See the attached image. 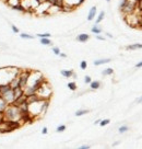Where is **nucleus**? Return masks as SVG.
Listing matches in <instances>:
<instances>
[{"instance_id": "nucleus-10", "label": "nucleus", "mask_w": 142, "mask_h": 149, "mask_svg": "<svg viewBox=\"0 0 142 149\" xmlns=\"http://www.w3.org/2000/svg\"><path fill=\"white\" fill-rule=\"evenodd\" d=\"M73 70H68V69H62L61 71H60V74H61V76H64V78H71L72 77V74H73Z\"/></svg>"}, {"instance_id": "nucleus-11", "label": "nucleus", "mask_w": 142, "mask_h": 149, "mask_svg": "<svg viewBox=\"0 0 142 149\" xmlns=\"http://www.w3.org/2000/svg\"><path fill=\"white\" fill-rule=\"evenodd\" d=\"M141 48H142V44H140V43L132 44V45H129V46L126 47L127 51H136V49H141Z\"/></svg>"}, {"instance_id": "nucleus-6", "label": "nucleus", "mask_w": 142, "mask_h": 149, "mask_svg": "<svg viewBox=\"0 0 142 149\" xmlns=\"http://www.w3.org/2000/svg\"><path fill=\"white\" fill-rule=\"evenodd\" d=\"M9 84L12 89L17 88V87H20V78H19V76L13 77V78L11 79V81L9 82Z\"/></svg>"}, {"instance_id": "nucleus-33", "label": "nucleus", "mask_w": 142, "mask_h": 149, "mask_svg": "<svg viewBox=\"0 0 142 149\" xmlns=\"http://www.w3.org/2000/svg\"><path fill=\"white\" fill-rule=\"evenodd\" d=\"M48 133V130H47V127H43V130H42V134H47Z\"/></svg>"}, {"instance_id": "nucleus-13", "label": "nucleus", "mask_w": 142, "mask_h": 149, "mask_svg": "<svg viewBox=\"0 0 142 149\" xmlns=\"http://www.w3.org/2000/svg\"><path fill=\"white\" fill-rule=\"evenodd\" d=\"M90 87H91L92 90L100 89V87H101V82L97 81V80H95V81H91V82H90Z\"/></svg>"}, {"instance_id": "nucleus-23", "label": "nucleus", "mask_w": 142, "mask_h": 149, "mask_svg": "<svg viewBox=\"0 0 142 149\" xmlns=\"http://www.w3.org/2000/svg\"><path fill=\"white\" fill-rule=\"evenodd\" d=\"M68 88L70 89L71 91H76V90H77V84H76L74 81H71V82L68 84Z\"/></svg>"}, {"instance_id": "nucleus-7", "label": "nucleus", "mask_w": 142, "mask_h": 149, "mask_svg": "<svg viewBox=\"0 0 142 149\" xmlns=\"http://www.w3.org/2000/svg\"><path fill=\"white\" fill-rule=\"evenodd\" d=\"M13 94H14V101H15L17 99L20 98L21 95L24 94V91H23V89L21 87H17V88L13 89Z\"/></svg>"}, {"instance_id": "nucleus-25", "label": "nucleus", "mask_w": 142, "mask_h": 149, "mask_svg": "<svg viewBox=\"0 0 142 149\" xmlns=\"http://www.w3.org/2000/svg\"><path fill=\"white\" fill-rule=\"evenodd\" d=\"M36 36H38L39 38H43V37H51V33H38Z\"/></svg>"}, {"instance_id": "nucleus-37", "label": "nucleus", "mask_w": 142, "mask_h": 149, "mask_svg": "<svg viewBox=\"0 0 142 149\" xmlns=\"http://www.w3.org/2000/svg\"><path fill=\"white\" fill-rule=\"evenodd\" d=\"M136 67H137V68H141V67H142V61H140V63H138L137 65H136Z\"/></svg>"}, {"instance_id": "nucleus-36", "label": "nucleus", "mask_w": 142, "mask_h": 149, "mask_svg": "<svg viewBox=\"0 0 142 149\" xmlns=\"http://www.w3.org/2000/svg\"><path fill=\"white\" fill-rule=\"evenodd\" d=\"M59 56L60 57H62V58H66V57H67V54H64V53H60Z\"/></svg>"}, {"instance_id": "nucleus-14", "label": "nucleus", "mask_w": 142, "mask_h": 149, "mask_svg": "<svg viewBox=\"0 0 142 149\" xmlns=\"http://www.w3.org/2000/svg\"><path fill=\"white\" fill-rule=\"evenodd\" d=\"M7 5L9 6L10 8H12L13 6H17V5H19L20 2H21V0H6L5 1Z\"/></svg>"}, {"instance_id": "nucleus-28", "label": "nucleus", "mask_w": 142, "mask_h": 149, "mask_svg": "<svg viewBox=\"0 0 142 149\" xmlns=\"http://www.w3.org/2000/svg\"><path fill=\"white\" fill-rule=\"evenodd\" d=\"M87 63L85 61H82L81 63H80V68L83 70H85L87 69Z\"/></svg>"}, {"instance_id": "nucleus-8", "label": "nucleus", "mask_w": 142, "mask_h": 149, "mask_svg": "<svg viewBox=\"0 0 142 149\" xmlns=\"http://www.w3.org/2000/svg\"><path fill=\"white\" fill-rule=\"evenodd\" d=\"M96 12H97L96 7H95V6H94V7H92L91 9H90V11H89V14H87V20H89V21H92L93 19L95 18Z\"/></svg>"}, {"instance_id": "nucleus-20", "label": "nucleus", "mask_w": 142, "mask_h": 149, "mask_svg": "<svg viewBox=\"0 0 142 149\" xmlns=\"http://www.w3.org/2000/svg\"><path fill=\"white\" fill-rule=\"evenodd\" d=\"M91 31H92V33H94V34H101L102 33V29L97 25V24H95L93 28L91 29Z\"/></svg>"}, {"instance_id": "nucleus-29", "label": "nucleus", "mask_w": 142, "mask_h": 149, "mask_svg": "<svg viewBox=\"0 0 142 149\" xmlns=\"http://www.w3.org/2000/svg\"><path fill=\"white\" fill-rule=\"evenodd\" d=\"M127 1L128 0H121V2H120V5H119V9L121 10L123 8H124L125 6H126V3H127Z\"/></svg>"}, {"instance_id": "nucleus-5", "label": "nucleus", "mask_w": 142, "mask_h": 149, "mask_svg": "<svg viewBox=\"0 0 142 149\" xmlns=\"http://www.w3.org/2000/svg\"><path fill=\"white\" fill-rule=\"evenodd\" d=\"M90 40V35L87 34V33H81V34H79L78 36H77V41L81 43H85L87 42Z\"/></svg>"}, {"instance_id": "nucleus-43", "label": "nucleus", "mask_w": 142, "mask_h": 149, "mask_svg": "<svg viewBox=\"0 0 142 149\" xmlns=\"http://www.w3.org/2000/svg\"><path fill=\"white\" fill-rule=\"evenodd\" d=\"M106 1H107V2H109V1H110V0H106Z\"/></svg>"}, {"instance_id": "nucleus-22", "label": "nucleus", "mask_w": 142, "mask_h": 149, "mask_svg": "<svg viewBox=\"0 0 142 149\" xmlns=\"http://www.w3.org/2000/svg\"><path fill=\"white\" fill-rule=\"evenodd\" d=\"M20 36L22 37V38H24V40H33L35 37L33 36V35H31V34H28V33H21Z\"/></svg>"}, {"instance_id": "nucleus-27", "label": "nucleus", "mask_w": 142, "mask_h": 149, "mask_svg": "<svg viewBox=\"0 0 142 149\" xmlns=\"http://www.w3.org/2000/svg\"><path fill=\"white\" fill-rule=\"evenodd\" d=\"M66 125H59L58 127H57V133H62V132H64L66 130Z\"/></svg>"}, {"instance_id": "nucleus-18", "label": "nucleus", "mask_w": 142, "mask_h": 149, "mask_svg": "<svg viewBox=\"0 0 142 149\" xmlns=\"http://www.w3.org/2000/svg\"><path fill=\"white\" fill-rule=\"evenodd\" d=\"M11 9L17 10V11H20V12H24V11H25V9H24V7L22 6V3H21V2H20L19 5H17V6H13Z\"/></svg>"}, {"instance_id": "nucleus-26", "label": "nucleus", "mask_w": 142, "mask_h": 149, "mask_svg": "<svg viewBox=\"0 0 142 149\" xmlns=\"http://www.w3.org/2000/svg\"><path fill=\"white\" fill-rule=\"evenodd\" d=\"M109 120L108 118H106V120H101V122H100V125L103 127V126H106L107 124H109Z\"/></svg>"}, {"instance_id": "nucleus-2", "label": "nucleus", "mask_w": 142, "mask_h": 149, "mask_svg": "<svg viewBox=\"0 0 142 149\" xmlns=\"http://www.w3.org/2000/svg\"><path fill=\"white\" fill-rule=\"evenodd\" d=\"M0 97L5 100L8 104L14 102V94L13 89L10 87L9 84H0Z\"/></svg>"}, {"instance_id": "nucleus-12", "label": "nucleus", "mask_w": 142, "mask_h": 149, "mask_svg": "<svg viewBox=\"0 0 142 149\" xmlns=\"http://www.w3.org/2000/svg\"><path fill=\"white\" fill-rule=\"evenodd\" d=\"M107 63H110V58H103V59H97V61H94V65H95V66H100V65H104V64H107Z\"/></svg>"}, {"instance_id": "nucleus-38", "label": "nucleus", "mask_w": 142, "mask_h": 149, "mask_svg": "<svg viewBox=\"0 0 142 149\" xmlns=\"http://www.w3.org/2000/svg\"><path fill=\"white\" fill-rule=\"evenodd\" d=\"M0 120H3V112H0Z\"/></svg>"}, {"instance_id": "nucleus-31", "label": "nucleus", "mask_w": 142, "mask_h": 149, "mask_svg": "<svg viewBox=\"0 0 142 149\" xmlns=\"http://www.w3.org/2000/svg\"><path fill=\"white\" fill-rule=\"evenodd\" d=\"M53 52H54V54H56V55H59L60 54V49L58 47H53Z\"/></svg>"}, {"instance_id": "nucleus-39", "label": "nucleus", "mask_w": 142, "mask_h": 149, "mask_svg": "<svg viewBox=\"0 0 142 149\" xmlns=\"http://www.w3.org/2000/svg\"><path fill=\"white\" fill-rule=\"evenodd\" d=\"M137 102H138V103H142V97H141V98H139V99H138V100H137Z\"/></svg>"}, {"instance_id": "nucleus-30", "label": "nucleus", "mask_w": 142, "mask_h": 149, "mask_svg": "<svg viewBox=\"0 0 142 149\" xmlns=\"http://www.w3.org/2000/svg\"><path fill=\"white\" fill-rule=\"evenodd\" d=\"M91 81H92V79L90 76H85V77H84V82H85V84H90Z\"/></svg>"}, {"instance_id": "nucleus-41", "label": "nucleus", "mask_w": 142, "mask_h": 149, "mask_svg": "<svg viewBox=\"0 0 142 149\" xmlns=\"http://www.w3.org/2000/svg\"><path fill=\"white\" fill-rule=\"evenodd\" d=\"M100 122H101V120H96V121L94 122V124H100Z\"/></svg>"}, {"instance_id": "nucleus-19", "label": "nucleus", "mask_w": 142, "mask_h": 149, "mask_svg": "<svg viewBox=\"0 0 142 149\" xmlns=\"http://www.w3.org/2000/svg\"><path fill=\"white\" fill-rule=\"evenodd\" d=\"M89 110H83V109H81V110H78V111L76 112V116H82V115H85V114H87L89 113Z\"/></svg>"}, {"instance_id": "nucleus-1", "label": "nucleus", "mask_w": 142, "mask_h": 149, "mask_svg": "<svg viewBox=\"0 0 142 149\" xmlns=\"http://www.w3.org/2000/svg\"><path fill=\"white\" fill-rule=\"evenodd\" d=\"M3 120L6 121H21V112L18 105L13 103L8 104L3 112Z\"/></svg>"}, {"instance_id": "nucleus-17", "label": "nucleus", "mask_w": 142, "mask_h": 149, "mask_svg": "<svg viewBox=\"0 0 142 149\" xmlns=\"http://www.w3.org/2000/svg\"><path fill=\"white\" fill-rule=\"evenodd\" d=\"M41 43L43 44V45H53V43H51V41L49 40V37H43V38H41Z\"/></svg>"}, {"instance_id": "nucleus-4", "label": "nucleus", "mask_w": 142, "mask_h": 149, "mask_svg": "<svg viewBox=\"0 0 142 149\" xmlns=\"http://www.w3.org/2000/svg\"><path fill=\"white\" fill-rule=\"evenodd\" d=\"M30 74H31V70H21V71H20L19 78H20V87L22 89L26 87Z\"/></svg>"}, {"instance_id": "nucleus-15", "label": "nucleus", "mask_w": 142, "mask_h": 149, "mask_svg": "<svg viewBox=\"0 0 142 149\" xmlns=\"http://www.w3.org/2000/svg\"><path fill=\"white\" fill-rule=\"evenodd\" d=\"M8 107V103L6 102L3 99L0 97V112H5L6 107Z\"/></svg>"}, {"instance_id": "nucleus-42", "label": "nucleus", "mask_w": 142, "mask_h": 149, "mask_svg": "<svg viewBox=\"0 0 142 149\" xmlns=\"http://www.w3.org/2000/svg\"><path fill=\"white\" fill-rule=\"evenodd\" d=\"M72 77H73V78H74V79H77V74H74V72H73V74H72Z\"/></svg>"}, {"instance_id": "nucleus-34", "label": "nucleus", "mask_w": 142, "mask_h": 149, "mask_svg": "<svg viewBox=\"0 0 142 149\" xmlns=\"http://www.w3.org/2000/svg\"><path fill=\"white\" fill-rule=\"evenodd\" d=\"M89 148H90L89 145H82V146H80V149H89Z\"/></svg>"}, {"instance_id": "nucleus-24", "label": "nucleus", "mask_w": 142, "mask_h": 149, "mask_svg": "<svg viewBox=\"0 0 142 149\" xmlns=\"http://www.w3.org/2000/svg\"><path fill=\"white\" fill-rule=\"evenodd\" d=\"M128 130H129V127L127 125H123L118 128V132H119V133H126V132H128Z\"/></svg>"}, {"instance_id": "nucleus-21", "label": "nucleus", "mask_w": 142, "mask_h": 149, "mask_svg": "<svg viewBox=\"0 0 142 149\" xmlns=\"http://www.w3.org/2000/svg\"><path fill=\"white\" fill-rule=\"evenodd\" d=\"M114 74L113 68H106V69H104L102 71V74H103V76H110V74Z\"/></svg>"}, {"instance_id": "nucleus-32", "label": "nucleus", "mask_w": 142, "mask_h": 149, "mask_svg": "<svg viewBox=\"0 0 142 149\" xmlns=\"http://www.w3.org/2000/svg\"><path fill=\"white\" fill-rule=\"evenodd\" d=\"M11 28H12V31H13L14 33H19V32H20V31H19V29L17 28V26H15V25H12V26H11Z\"/></svg>"}, {"instance_id": "nucleus-35", "label": "nucleus", "mask_w": 142, "mask_h": 149, "mask_svg": "<svg viewBox=\"0 0 142 149\" xmlns=\"http://www.w3.org/2000/svg\"><path fill=\"white\" fill-rule=\"evenodd\" d=\"M96 35H97V36H96L97 40H101V41H104V40H105V38H104V37H103V36H101L100 34H96Z\"/></svg>"}, {"instance_id": "nucleus-16", "label": "nucleus", "mask_w": 142, "mask_h": 149, "mask_svg": "<svg viewBox=\"0 0 142 149\" xmlns=\"http://www.w3.org/2000/svg\"><path fill=\"white\" fill-rule=\"evenodd\" d=\"M105 17V12L104 11H101V13L97 15V19L95 20V24H100L103 21V19Z\"/></svg>"}, {"instance_id": "nucleus-40", "label": "nucleus", "mask_w": 142, "mask_h": 149, "mask_svg": "<svg viewBox=\"0 0 142 149\" xmlns=\"http://www.w3.org/2000/svg\"><path fill=\"white\" fill-rule=\"evenodd\" d=\"M106 35H107V36H108V37H110V38H112V37H113V35H112V34H110V33H106Z\"/></svg>"}, {"instance_id": "nucleus-9", "label": "nucleus", "mask_w": 142, "mask_h": 149, "mask_svg": "<svg viewBox=\"0 0 142 149\" xmlns=\"http://www.w3.org/2000/svg\"><path fill=\"white\" fill-rule=\"evenodd\" d=\"M48 105H49V100H43V103H42V109H41V115H44L46 112H47Z\"/></svg>"}, {"instance_id": "nucleus-3", "label": "nucleus", "mask_w": 142, "mask_h": 149, "mask_svg": "<svg viewBox=\"0 0 142 149\" xmlns=\"http://www.w3.org/2000/svg\"><path fill=\"white\" fill-rule=\"evenodd\" d=\"M36 94L41 99H43V100H49V99H51V94H53V91H51V86H49V84H48L46 80L42 84L41 87L36 90Z\"/></svg>"}]
</instances>
